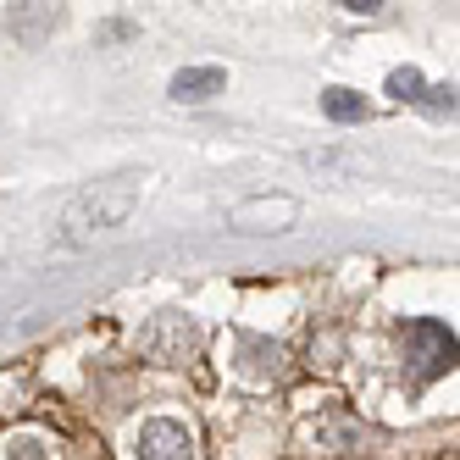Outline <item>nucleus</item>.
Segmentation results:
<instances>
[{
	"label": "nucleus",
	"instance_id": "nucleus-1",
	"mask_svg": "<svg viewBox=\"0 0 460 460\" xmlns=\"http://www.w3.org/2000/svg\"><path fill=\"white\" fill-rule=\"evenodd\" d=\"M145 194V172H117L89 183L84 194H73L67 211H61V244H89L94 234H111V227L128 222V211L139 206Z\"/></svg>",
	"mask_w": 460,
	"mask_h": 460
},
{
	"label": "nucleus",
	"instance_id": "nucleus-2",
	"mask_svg": "<svg viewBox=\"0 0 460 460\" xmlns=\"http://www.w3.org/2000/svg\"><path fill=\"white\" fill-rule=\"evenodd\" d=\"M139 344H145L150 360H167L172 367V360H189L194 349H200V327H194L189 316H178V311H167V316H155V327Z\"/></svg>",
	"mask_w": 460,
	"mask_h": 460
},
{
	"label": "nucleus",
	"instance_id": "nucleus-3",
	"mask_svg": "<svg viewBox=\"0 0 460 460\" xmlns=\"http://www.w3.org/2000/svg\"><path fill=\"white\" fill-rule=\"evenodd\" d=\"M405 339H416V344H421V355H416V383H427V377H438V372H449V367H455V333H449L444 322L421 316V322H411V327H405Z\"/></svg>",
	"mask_w": 460,
	"mask_h": 460
},
{
	"label": "nucleus",
	"instance_id": "nucleus-4",
	"mask_svg": "<svg viewBox=\"0 0 460 460\" xmlns=\"http://www.w3.org/2000/svg\"><path fill=\"white\" fill-rule=\"evenodd\" d=\"M134 449H139L145 460H183V455H194V433H189L183 421L155 416V421H145V427H139Z\"/></svg>",
	"mask_w": 460,
	"mask_h": 460
},
{
	"label": "nucleus",
	"instance_id": "nucleus-5",
	"mask_svg": "<svg viewBox=\"0 0 460 460\" xmlns=\"http://www.w3.org/2000/svg\"><path fill=\"white\" fill-rule=\"evenodd\" d=\"M61 28V0H28V6L12 17V40L17 45H40V40H50Z\"/></svg>",
	"mask_w": 460,
	"mask_h": 460
},
{
	"label": "nucleus",
	"instance_id": "nucleus-6",
	"mask_svg": "<svg viewBox=\"0 0 460 460\" xmlns=\"http://www.w3.org/2000/svg\"><path fill=\"white\" fill-rule=\"evenodd\" d=\"M222 84H227V73L222 67H183V73H172V84H167V94L172 101H211V94H222Z\"/></svg>",
	"mask_w": 460,
	"mask_h": 460
},
{
	"label": "nucleus",
	"instance_id": "nucleus-7",
	"mask_svg": "<svg viewBox=\"0 0 460 460\" xmlns=\"http://www.w3.org/2000/svg\"><path fill=\"white\" fill-rule=\"evenodd\" d=\"M322 111L333 117V122H367V101H360L355 89H322Z\"/></svg>",
	"mask_w": 460,
	"mask_h": 460
},
{
	"label": "nucleus",
	"instance_id": "nucleus-8",
	"mask_svg": "<svg viewBox=\"0 0 460 460\" xmlns=\"http://www.w3.org/2000/svg\"><path fill=\"white\" fill-rule=\"evenodd\" d=\"M234 222H239V227H250V222H272V234H278L283 222H294V206H288V200H250V206L234 211Z\"/></svg>",
	"mask_w": 460,
	"mask_h": 460
},
{
	"label": "nucleus",
	"instance_id": "nucleus-9",
	"mask_svg": "<svg viewBox=\"0 0 460 460\" xmlns=\"http://www.w3.org/2000/svg\"><path fill=\"white\" fill-rule=\"evenodd\" d=\"M244 367L255 377H278L283 372V349L278 344H261V339H244Z\"/></svg>",
	"mask_w": 460,
	"mask_h": 460
},
{
	"label": "nucleus",
	"instance_id": "nucleus-10",
	"mask_svg": "<svg viewBox=\"0 0 460 460\" xmlns=\"http://www.w3.org/2000/svg\"><path fill=\"white\" fill-rule=\"evenodd\" d=\"M421 89H427V84H421L416 67H394V73H388V94H394L400 106H416V101H421Z\"/></svg>",
	"mask_w": 460,
	"mask_h": 460
},
{
	"label": "nucleus",
	"instance_id": "nucleus-11",
	"mask_svg": "<svg viewBox=\"0 0 460 460\" xmlns=\"http://www.w3.org/2000/svg\"><path fill=\"white\" fill-rule=\"evenodd\" d=\"M416 106H427L433 117H455V84H433V89H421V101Z\"/></svg>",
	"mask_w": 460,
	"mask_h": 460
},
{
	"label": "nucleus",
	"instance_id": "nucleus-12",
	"mask_svg": "<svg viewBox=\"0 0 460 460\" xmlns=\"http://www.w3.org/2000/svg\"><path fill=\"white\" fill-rule=\"evenodd\" d=\"M6 455H17V460H34V455H50V449H45L40 438H17V444H12Z\"/></svg>",
	"mask_w": 460,
	"mask_h": 460
},
{
	"label": "nucleus",
	"instance_id": "nucleus-13",
	"mask_svg": "<svg viewBox=\"0 0 460 460\" xmlns=\"http://www.w3.org/2000/svg\"><path fill=\"white\" fill-rule=\"evenodd\" d=\"M344 12H355V17H377L383 12V0H339Z\"/></svg>",
	"mask_w": 460,
	"mask_h": 460
}]
</instances>
